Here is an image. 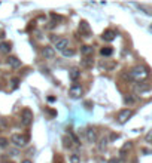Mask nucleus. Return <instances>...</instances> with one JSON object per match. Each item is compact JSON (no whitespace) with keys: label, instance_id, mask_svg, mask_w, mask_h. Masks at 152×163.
<instances>
[{"label":"nucleus","instance_id":"1","mask_svg":"<svg viewBox=\"0 0 152 163\" xmlns=\"http://www.w3.org/2000/svg\"><path fill=\"white\" fill-rule=\"evenodd\" d=\"M149 76V73H148V70L143 67V65H136L134 68H131V71H130V77L134 80V82H143L146 77Z\"/></svg>","mask_w":152,"mask_h":163},{"label":"nucleus","instance_id":"2","mask_svg":"<svg viewBox=\"0 0 152 163\" xmlns=\"http://www.w3.org/2000/svg\"><path fill=\"white\" fill-rule=\"evenodd\" d=\"M33 122V111L30 108H24L21 111V123L23 126H30Z\"/></svg>","mask_w":152,"mask_h":163},{"label":"nucleus","instance_id":"3","mask_svg":"<svg viewBox=\"0 0 152 163\" xmlns=\"http://www.w3.org/2000/svg\"><path fill=\"white\" fill-rule=\"evenodd\" d=\"M11 141L17 147H24L29 142V138H27V135H23V133H14L12 138H11Z\"/></svg>","mask_w":152,"mask_h":163},{"label":"nucleus","instance_id":"4","mask_svg":"<svg viewBox=\"0 0 152 163\" xmlns=\"http://www.w3.org/2000/svg\"><path fill=\"white\" fill-rule=\"evenodd\" d=\"M82 93H84V89H82L81 85H73V86L69 89V95H70V98H73V99L81 98Z\"/></svg>","mask_w":152,"mask_h":163},{"label":"nucleus","instance_id":"5","mask_svg":"<svg viewBox=\"0 0 152 163\" xmlns=\"http://www.w3.org/2000/svg\"><path fill=\"white\" fill-rule=\"evenodd\" d=\"M133 116V110H128V108H124V110H121L119 113H118V116H116V119H118V122L119 123H125L130 117Z\"/></svg>","mask_w":152,"mask_h":163},{"label":"nucleus","instance_id":"6","mask_svg":"<svg viewBox=\"0 0 152 163\" xmlns=\"http://www.w3.org/2000/svg\"><path fill=\"white\" fill-rule=\"evenodd\" d=\"M69 46V40L67 39H57L55 40V45H54V49L60 51V52H64Z\"/></svg>","mask_w":152,"mask_h":163},{"label":"nucleus","instance_id":"7","mask_svg":"<svg viewBox=\"0 0 152 163\" xmlns=\"http://www.w3.org/2000/svg\"><path fill=\"white\" fill-rule=\"evenodd\" d=\"M85 138H87V141H88L90 144L95 142V141H97V130H95L94 128H88V129L85 130Z\"/></svg>","mask_w":152,"mask_h":163},{"label":"nucleus","instance_id":"8","mask_svg":"<svg viewBox=\"0 0 152 163\" xmlns=\"http://www.w3.org/2000/svg\"><path fill=\"white\" fill-rule=\"evenodd\" d=\"M42 54H43L45 59H52V58H55V49H54L52 46H45L43 51H42Z\"/></svg>","mask_w":152,"mask_h":163},{"label":"nucleus","instance_id":"9","mask_svg":"<svg viewBox=\"0 0 152 163\" xmlns=\"http://www.w3.org/2000/svg\"><path fill=\"white\" fill-rule=\"evenodd\" d=\"M115 37H116V33H115L113 30H106V31H103V34H101V39H103L104 42H112V40H115Z\"/></svg>","mask_w":152,"mask_h":163},{"label":"nucleus","instance_id":"10","mask_svg":"<svg viewBox=\"0 0 152 163\" xmlns=\"http://www.w3.org/2000/svg\"><path fill=\"white\" fill-rule=\"evenodd\" d=\"M149 89H151V86H149L148 83H142V82L134 86V92H136V93H145V92H148Z\"/></svg>","mask_w":152,"mask_h":163},{"label":"nucleus","instance_id":"11","mask_svg":"<svg viewBox=\"0 0 152 163\" xmlns=\"http://www.w3.org/2000/svg\"><path fill=\"white\" fill-rule=\"evenodd\" d=\"M79 30H81V33H84L87 37H88V36H90V33H91L90 25H88V22H87V21H81V22H79Z\"/></svg>","mask_w":152,"mask_h":163},{"label":"nucleus","instance_id":"12","mask_svg":"<svg viewBox=\"0 0 152 163\" xmlns=\"http://www.w3.org/2000/svg\"><path fill=\"white\" fill-rule=\"evenodd\" d=\"M8 64H9V67H12V68H20V67H21V61H20L17 57H9V58H8Z\"/></svg>","mask_w":152,"mask_h":163},{"label":"nucleus","instance_id":"13","mask_svg":"<svg viewBox=\"0 0 152 163\" xmlns=\"http://www.w3.org/2000/svg\"><path fill=\"white\" fill-rule=\"evenodd\" d=\"M79 76H81V70L78 68V67H73V68H70V71H69V77H70V80H78L79 79Z\"/></svg>","mask_w":152,"mask_h":163},{"label":"nucleus","instance_id":"14","mask_svg":"<svg viewBox=\"0 0 152 163\" xmlns=\"http://www.w3.org/2000/svg\"><path fill=\"white\" fill-rule=\"evenodd\" d=\"M12 49V45L9 42H2L0 43V52H3V54H9Z\"/></svg>","mask_w":152,"mask_h":163},{"label":"nucleus","instance_id":"15","mask_svg":"<svg viewBox=\"0 0 152 163\" xmlns=\"http://www.w3.org/2000/svg\"><path fill=\"white\" fill-rule=\"evenodd\" d=\"M93 52H94V48H93V46H90V45H85V46H82V48H81V54H82L84 57L93 55Z\"/></svg>","mask_w":152,"mask_h":163},{"label":"nucleus","instance_id":"16","mask_svg":"<svg viewBox=\"0 0 152 163\" xmlns=\"http://www.w3.org/2000/svg\"><path fill=\"white\" fill-rule=\"evenodd\" d=\"M100 54H101L103 57H110V55L113 54V49H112V48H109V46H104V48H101V49H100Z\"/></svg>","mask_w":152,"mask_h":163},{"label":"nucleus","instance_id":"17","mask_svg":"<svg viewBox=\"0 0 152 163\" xmlns=\"http://www.w3.org/2000/svg\"><path fill=\"white\" fill-rule=\"evenodd\" d=\"M131 147H133V144H131L130 141H128V142H125V144L122 145V148L119 150V154H121V156H125V153H127V151L131 148Z\"/></svg>","mask_w":152,"mask_h":163},{"label":"nucleus","instance_id":"18","mask_svg":"<svg viewBox=\"0 0 152 163\" xmlns=\"http://www.w3.org/2000/svg\"><path fill=\"white\" fill-rule=\"evenodd\" d=\"M107 142H109V139H107L106 136H103V138L100 139V144H98V150H100V151H104V148L107 147Z\"/></svg>","mask_w":152,"mask_h":163},{"label":"nucleus","instance_id":"19","mask_svg":"<svg viewBox=\"0 0 152 163\" xmlns=\"http://www.w3.org/2000/svg\"><path fill=\"white\" fill-rule=\"evenodd\" d=\"M69 162H70V163H81V157H79V154H76V153L70 154Z\"/></svg>","mask_w":152,"mask_h":163},{"label":"nucleus","instance_id":"20","mask_svg":"<svg viewBox=\"0 0 152 163\" xmlns=\"http://www.w3.org/2000/svg\"><path fill=\"white\" fill-rule=\"evenodd\" d=\"M81 65L85 67V68H90V67L93 65V59H90V58H84V59L81 61Z\"/></svg>","mask_w":152,"mask_h":163},{"label":"nucleus","instance_id":"21","mask_svg":"<svg viewBox=\"0 0 152 163\" xmlns=\"http://www.w3.org/2000/svg\"><path fill=\"white\" fill-rule=\"evenodd\" d=\"M63 142H64V147L67 148V147H72V139H70V136H64L63 138Z\"/></svg>","mask_w":152,"mask_h":163},{"label":"nucleus","instance_id":"22","mask_svg":"<svg viewBox=\"0 0 152 163\" xmlns=\"http://www.w3.org/2000/svg\"><path fill=\"white\" fill-rule=\"evenodd\" d=\"M63 55H64V57H73V55H75V51H73V49H66V51L63 52Z\"/></svg>","mask_w":152,"mask_h":163},{"label":"nucleus","instance_id":"23","mask_svg":"<svg viewBox=\"0 0 152 163\" xmlns=\"http://www.w3.org/2000/svg\"><path fill=\"white\" fill-rule=\"evenodd\" d=\"M134 101H136V99H134V96H130V95L124 98V102H125V104H133Z\"/></svg>","mask_w":152,"mask_h":163},{"label":"nucleus","instance_id":"24","mask_svg":"<svg viewBox=\"0 0 152 163\" xmlns=\"http://www.w3.org/2000/svg\"><path fill=\"white\" fill-rule=\"evenodd\" d=\"M145 139H146V142H149V144H152V129L146 133V136H145Z\"/></svg>","mask_w":152,"mask_h":163},{"label":"nucleus","instance_id":"25","mask_svg":"<svg viewBox=\"0 0 152 163\" xmlns=\"http://www.w3.org/2000/svg\"><path fill=\"white\" fill-rule=\"evenodd\" d=\"M8 147V139L6 138H0V148H5Z\"/></svg>","mask_w":152,"mask_h":163},{"label":"nucleus","instance_id":"26","mask_svg":"<svg viewBox=\"0 0 152 163\" xmlns=\"http://www.w3.org/2000/svg\"><path fill=\"white\" fill-rule=\"evenodd\" d=\"M69 136H70V139H72L75 144H81V142H79V139H78V136H76L75 133H69Z\"/></svg>","mask_w":152,"mask_h":163},{"label":"nucleus","instance_id":"27","mask_svg":"<svg viewBox=\"0 0 152 163\" xmlns=\"http://www.w3.org/2000/svg\"><path fill=\"white\" fill-rule=\"evenodd\" d=\"M11 83H12V89H17V88H18L20 80H18V79H12V80H11Z\"/></svg>","mask_w":152,"mask_h":163},{"label":"nucleus","instance_id":"28","mask_svg":"<svg viewBox=\"0 0 152 163\" xmlns=\"http://www.w3.org/2000/svg\"><path fill=\"white\" fill-rule=\"evenodd\" d=\"M107 163H119V160H118L116 157H112V159H109V160H107Z\"/></svg>","mask_w":152,"mask_h":163},{"label":"nucleus","instance_id":"29","mask_svg":"<svg viewBox=\"0 0 152 163\" xmlns=\"http://www.w3.org/2000/svg\"><path fill=\"white\" fill-rule=\"evenodd\" d=\"M54 163H61V156L58 154V156H55V159H54Z\"/></svg>","mask_w":152,"mask_h":163},{"label":"nucleus","instance_id":"30","mask_svg":"<svg viewBox=\"0 0 152 163\" xmlns=\"http://www.w3.org/2000/svg\"><path fill=\"white\" fill-rule=\"evenodd\" d=\"M85 108H88V110L91 108V101H87V102H85Z\"/></svg>","mask_w":152,"mask_h":163},{"label":"nucleus","instance_id":"31","mask_svg":"<svg viewBox=\"0 0 152 163\" xmlns=\"http://www.w3.org/2000/svg\"><path fill=\"white\" fill-rule=\"evenodd\" d=\"M118 136H119L118 133H112V135H110V139H116Z\"/></svg>","mask_w":152,"mask_h":163},{"label":"nucleus","instance_id":"32","mask_svg":"<svg viewBox=\"0 0 152 163\" xmlns=\"http://www.w3.org/2000/svg\"><path fill=\"white\" fill-rule=\"evenodd\" d=\"M21 163H33V162H32V160H29V159H26V160H23Z\"/></svg>","mask_w":152,"mask_h":163},{"label":"nucleus","instance_id":"33","mask_svg":"<svg viewBox=\"0 0 152 163\" xmlns=\"http://www.w3.org/2000/svg\"><path fill=\"white\" fill-rule=\"evenodd\" d=\"M48 101H49V102H52V101H55V98H54V96H49V98H48Z\"/></svg>","mask_w":152,"mask_h":163},{"label":"nucleus","instance_id":"34","mask_svg":"<svg viewBox=\"0 0 152 163\" xmlns=\"http://www.w3.org/2000/svg\"><path fill=\"white\" fill-rule=\"evenodd\" d=\"M5 163H14V162H5Z\"/></svg>","mask_w":152,"mask_h":163},{"label":"nucleus","instance_id":"35","mask_svg":"<svg viewBox=\"0 0 152 163\" xmlns=\"http://www.w3.org/2000/svg\"><path fill=\"white\" fill-rule=\"evenodd\" d=\"M151 28H152V25H151Z\"/></svg>","mask_w":152,"mask_h":163}]
</instances>
